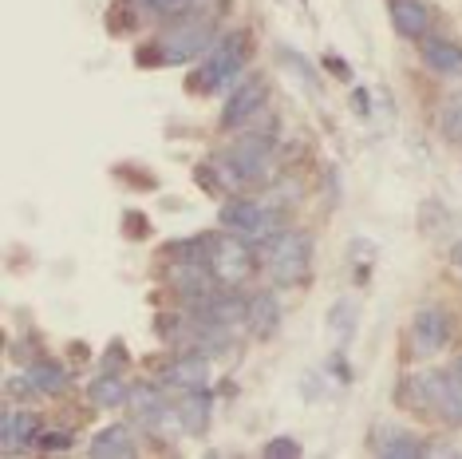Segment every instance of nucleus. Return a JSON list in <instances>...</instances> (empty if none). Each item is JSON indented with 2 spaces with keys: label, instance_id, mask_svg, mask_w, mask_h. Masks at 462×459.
<instances>
[{
  "label": "nucleus",
  "instance_id": "obj_29",
  "mask_svg": "<svg viewBox=\"0 0 462 459\" xmlns=\"http://www.w3.org/2000/svg\"><path fill=\"white\" fill-rule=\"evenodd\" d=\"M356 111H360V115H367V91H364V88L356 91Z\"/></svg>",
  "mask_w": 462,
  "mask_h": 459
},
{
  "label": "nucleus",
  "instance_id": "obj_30",
  "mask_svg": "<svg viewBox=\"0 0 462 459\" xmlns=\"http://www.w3.org/2000/svg\"><path fill=\"white\" fill-rule=\"evenodd\" d=\"M455 266H458V269H462V242H458V246H455Z\"/></svg>",
  "mask_w": 462,
  "mask_h": 459
},
{
  "label": "nucleus",
  "instance_id": "obj_20",
  "mask_svg": "<svg viewBox=\"0 0 462 459\" xmlns=\"http://www.w3.org/2000/svg\"><path fill=\"white\" fill-rule=\"evenodd\" d=\"M356 325H360V305H356V297H340L328 309V333H332V341L336 344H348L356 337Z\"/></svg>",
  "mask_w": 462,
  "mask_h": 459
},
{
  "label": "nucleus",
  "instance_id": "obj_16",
  "mask_svg": "<svg viewBox=\"0 0 462 459\" xmlns=\"http://www.w3.org/2000/svg\"><path fill=\"white\" fill-rule=\"evenodd\" d=\"M88 452L96 455V459H131V455H139V444H134L131 427L111 424V427H103L96 440H91Z\"/></svg>",
  "mask_w": 462,
  "mask_h": 459
},
{
  "label": "nucleus",
  "instance_id": "obj_24",
  "mask_svg": "<svg viewBox=\"0 0 462 459\" xmlns=\"http://www.w3.org/2000/svg\"><path fill=\"white\" fill-rule=\"evenodd\" d=\"M304 447L297 440H289V436H281V440H269L265 444V459H297Z\"/></svg>",
  "mask_w": 462,
  "mask_h": 459
},
{
  "label": "nucleus",
  "instance_id": "obj_8",
  "mask_svg": "<svg viewBox=\"0 0 462 459\" xmlns=\"http://www.w3.org/2000/svg\"><path fill=\"white\" fill-rule=\"evenodd\" d=\"M265 99H269L265 76H241L234 88H229L226 103H222V127H226V131L245 127V123L254 119L261 108H265Z\"/></svg>",
  "mask_w": 462,
  "mask_h": 459
},
{
  "label": "nucleus",
  "instance_id": "obj_28",
  "mask_svg": "<svg viewBox=\"0 0 462 459\" xmlns=\"http://www.w3.org/2000/svg\"><path fill=\"white\" fill-rule=\"evenodd\" d=\"M324 68H328V71H332V76H336V80H352V68H348V64H344V60H336V56H332V52H328V56H324Z\"/></svg>",
  "mask_w": 462,
  "mask_h": 459
},
{
  "label": "nucleus",
  "instance_id": "obj_2",
  "mask_svg": "<svg viewBox=\"0 0 462 459\" xmlns=\"http://www.w3.org/2000/svg\"><path fill=\"white\" fill-rule=\"evenodd\" d=\"M245 60H249V33H226L214 40V48L202 56V64L190 76V88L198 96H209L217 88H229V83L241 80L245 71Z\"/></svg>",
  "mask_w": 462,
  "mask_h": 459
},
{
  "label": "nucleus",
  "instance_id": "obj_27",
  "mask_svg": "<svg viewBox=\"0 0 462 459\" xmlns=\"http://www.w3.org/2000/svg\"><path fill=\"white\" fill-rule=\"evenodd\" d=\"M123 230H127L131 238H143V234H146V218H143V211H127V214H123Z\"/></svg>",
  "mask_w": 462,
  "mask_h": 459
},
{
  "label": "nucleus",
  "instance_id": "obj_13",
  "mask_svg": "<svg viewBox=\"0 0 462 459\" xmlns=\"http://www.w3.org/2000/svg\"><path fill=\"white\" fill-rule=\"evenodd\" d=\"M387 13H392L395 33L407 36V40H423L430 33V24H435V16H430V8L423 0H392Z\"/></svg>",
  "mask_w": 462,
  "mask_h": 459
},
{
  "label": "nucleus",
  "instance_id": "obj_18",
  "mask_svg": "<svg viewBox=\"0 0 462 459\" xmlns=\"http://www.w3.org/2000/svg\"><path fill=\"white\" fill-rule=\"evenodd\" d=\"M423 64L439 76H462V48L450 40H423Z\"/></svg>",
  "mask_w": 462,
  "mask_h": 459
},
{
  "label": "nucleus",
  "instance_id": "obj_31",
  "mask_svg": "<svg viewBox=\"0 0 462 459\" xmlns=\"http://www.w3.org/2000/svg\"><path fill=\"white\" fill-rule=\"evenodd\" d=\"M455 372H462V357H458V364H455Z\"/></svg>",
  "mask_w": 462,
  "mask_h": 459
},
{
  "label": "nucleus",
  "instance_id": "obj_3",
  "mask_svg": "<svg viewBox=\"0 0 462 459\" xmlns=\"http://www.w3.org/2000/svg\"><path fill=\"white\" fill-rule=\"evenodd\" d=\"M257 249L254 242L237 234H217V238H206V262L214 269L217 286H229V289H241L249 277L257 274Z\"/></svg>",
  "mask_w": 462,
  "mask_h": 459
},
{
  "label": "nucleus",
  "instance_id": "obj_26",
  "mask_svg": "<svg viewBox=\"0 0 462 459\" xmlns=\"http://www.w3.org/2000/svg\"><path fill=\"white\" fill-rule=\"evenodd\" d=\"M44 452H64V447H71V432H40L36 440Z\"/></svg>",
  "mask_w": 462,
  "mask_h": 459
},
{
  "label": "nucleus",
  "instance_id": "obj_10",
  "mask_svg": "<svg viewBox=\"0 0 462 459\" xmlns=\"http://www.w3.org/2000/svg\"><path fill=\"white\" fill-rule=\"evenodd\" d=\"M162 384L166 389H178V392L206 389L209 384V357L206 352H182V357H174L162 369Z\"/></svg>",
  "mask_w": 462,
  "mask_h": 459
},
{
  "label": "nucleus",
  "instance_id": "obj_4",
  "mask_svg": "<svg viewBox=\"0 0 462 459\" xmlns=\"http://www.w3.org/2000/svg\"><path fill=\"white\" fill-rule=\"evenodd\" d=\"M217 222H222V230H229V234H237V238H245V242H254V246H265L269 238L281 230L277 214H273L265 202L249 198V194L226 198V202H222V214H217Z\"/></svg>",
  "mask_w": 462,
  "mask_h": 459
},
{
  "label": "nucleus",
  "instance_id": "obj_11",
  "mask_svg": "<svg viewBox=\"0 0 462 459\" xmlns=\"http://www.w3.org/2000/svg\"><path fill=\"white\" fill-rule=\"evenodd\" d=\"M178 412V424H182L186 436H206L209 432V420H214V396H209L206 389H194V392H182L174 404Z\"/></svg>",
  "mask_w": 462,
  "mask_h": 459
},
{
  "label": "nucleus",
  "instance_id": "obj_25",
  "mask_svg": "<svg viewBox=\"0 0 462 459\" xmlns=\"http://www.w3.org/2000/svg\"><path fill=\"white\" fill-rule=\"evenodd\" d=\"M119 364H127V349L119 341H111L107 352H103V372H119Z\"/></svg>",
  "mask_w": 462,
  "mask_h": 459
},
{
  "label": "nucleus",
  "instance_id": "obj_23",
  "mask_svg": "<svg viewBox=\"0 0 462 459\" xmlns=\"http://www.w3.org/2000/svg\"><path fill=\"white\" fill-rule=\"evenodd\" d=\"M439 127L450 143H462V88L443 103V111H439Z\"/></svg>",
  "mask_w": 462,
  "mask_h": 459
},
{
  "label": "nucleus",
  "instance_id": "obj_22",
  "mask_svg": "<svg viewBox=\"0 0 462 459\" xmlns=\"http://www.w3.org/2000/svg\"><path fill=\"white\" fill-rule=\"evenodd\" d=\"M277 64L289 71V76H297L300 80V88L309 91V96H320V80H317V71H312V64L300 56V52H292V48H281L277 44Z\"/></svg>",
  "mask_w": 462,
  "mask_h": 459
},
{
  "label": "nucleus",
  "instance_id": "obj_14",
  "mask_svg": "<svg viewBox=\"0 0 462 459\" xmlns=\"http://www.w3.org/2000/svg\"><path fill=\"white\" fill-rule=\"evenodd\" d=\"M127 408L134 412V420H139L143 427H159L162 420H166V412L174 408V404H166V396H162V389H154V384H131V400H127Z\"/></svg>",
  "mask_w": 462,
  "mask_h": 459
},
{
  "label": "nucleus",
  "instance_id": "obj_5",
  "mask_svg": "<svg viewBox=\"0 0 462 459\" xmlns=\"http://www.w3.org/2000/svg\"><path fill=\"white\" fill-rule=\"evenodd\" d=\"M217 40V28L206 16H182L178 24H171V33L162 36L159 56L162 64H186V60H202Z\"/></svg>",
  "mask_w": 462,
  "mask_h": 459
},
{
  "label": "nucleus",
  "instance_id": "obj_21",
  "mask_svg": "<svg viewBox=\"0 0 462 459\" xmlns=\"http://www.w3.org/2000/svg\"><path fill=\"white\" fill-rule=\"evenodd\" d=\"M24 372L32 377L36 392H44V396H60L68 389V372H64V364H56V361H32Z\"/></svg>",
  "mask_w": 462,
  "mask_h": 459
},
{
  "label": "nucleus",
  "instance_id": "obj_12",
  "mask_svg": "<svg viewBox=\"0 0 462 459\" xmlns=\"http://www.w3.org/2000/svg\"><path fill=\"white\" fill-rule=\"evenodd\" d=\"M245 329H249V337H257V341L277 337V329H281V301H277L273 289H261V294L249 297Z\"/></svg>",
  "mask_w": 462,
  "mask_h": 459
},
{
  "label": "nucleus",
  "instance_id": "obj_9",
  "mask_svg": "<svg viewBox=\"0 0 462 459\" xmlns=\"http://www.w3.org/2000/svg\"><path fill=\"white\" fill-rule=\"evenodd\" d=\"M450 313L443 305H423L411 317V352L415 357H439L450 344Z\"/></svg>",
  "mask_w": 462,
  "mask_h": 459
},
{
  "label": "nucleus",
  "instance_id": "obj_19",
  "mask_svg": "<svg viewBox=\"0 0 462 459\" xmlns=\"http://www.w3.org/2000/svg\"><path fill=\"white\" fill-rule=\"evenodd\" d=\"M380 455L387 459H407V455H430V447L423 444V436H415V432H383L380 440L372 444Z\"/></svg>",
  "mask_w": 462,
  "mask_h": 459
},
{
  "label": "nucleus",
  "instance_id": "obj_6",
  "mask_svg": "<svg viewBox=\"0 0 462 459\" xmlns=\"http://www.w3.org/2000/svg\"><path fill=\"white\" fill-rule=\"evenodd\" d=\"M423 404L439 412V420H447L450 427H462V372L455 369H435V372H423L415 380Z\"/></svg>",
  "mask_w": 462,
  "mask_h": 459
},
{
  "label": "nucleus",
  "instance_id": "obj_7",
  "mask_svg": "<svg viewBox=\"0 0 462 459\" xmlns=\"http://www.w3.org/2000/svg\"><path fill=\"white\" fill-rule=\"evenodd\" d=\"M229 159L241 171V179L249 183H265L273 174V159H277V135H261V131H245L241 139L229 147Z\"/></svg>",
  "mask_w": 462,
  "mask_h": 459
},
{
  "label": "nucleus",
  "instance_id": "obj_1",
  "mask_svg": "<svg viewBox=\"0 0 462 459\" xmlns=\"http://www.w3.org/2000/svg\"><path fill=\"white\" fill-rule=\"evenodd\" d=\"M261 266H265L269 281L277 286H304L312 269V238L304 230H285L281 226L277 234L261 246Z\"/></svg>",
  "mask_w": 462,
  "mask_h": 459
},
{
  "label": "nucleus",
  "instance_id": "obj_17",
  "mask_svg": "<svg viewBox=\"0 0 462 459\" xmlns=\"http://www.w3.org/2000/svg\"><path fill=\"white\" fill-rule=\"evenodd\" d=\"M88 400L96 408H123L131 400V384H123L119 372H99L96 380L88 384Z\"/></svg>",
  "mask_w": 462,
  "mask_h": 459
},
{
  "label": "nucleus",
  "instance_id": "obj_15",
  "mask_svg": "<svg viewBox=\"0 0 462 459\" xmlns=\"http://www.w3.org/2000/svg\"><path fill=\"white\" fill-rule=\"evenodd\" d=\"M36 440H40V420L36 416L5 408V420H0V447L13 455V452H24V447L36 444Z\"/></svg>",
  "mask_w": 462,
  "mask_h": 459
}]
</instances>
